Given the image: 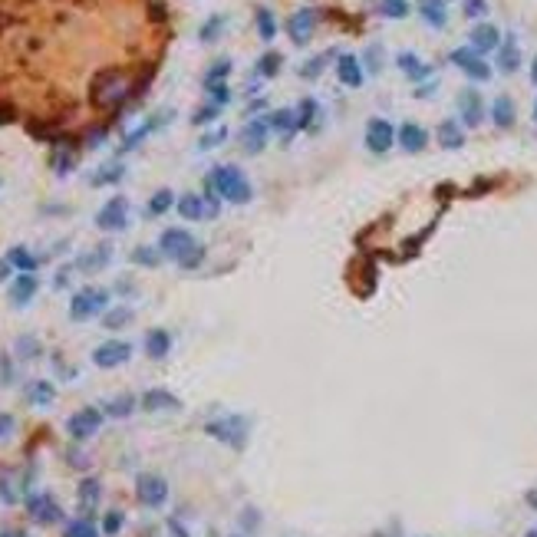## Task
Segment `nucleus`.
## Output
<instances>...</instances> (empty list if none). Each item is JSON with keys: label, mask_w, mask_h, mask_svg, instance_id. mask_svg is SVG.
<instances>
[{"label": "nucleus", "mask_w": 537, "mask_h": 537, "mask_svg": "<svg viewBox=\"0 0 537 537\" xmlns=\"http://www.w3.org/2000/svg\"><path fill=\"white\" fill-rule=\"evenodd\" d=\"M267 132H271L267 119H250V122L241 129V149L248 152V155L264 152V145H267Z\"/></svg>", "instance_id": "obj_14"}, {"label": "nucleus", "mask_w": 537, "mask_h": 537, "mask_svg": "<svg viewBox=\"0 0 537 537\" xmlns=\"http://www.w3.org/2000/svg\"><path fill=\"white\" fill-rule=\"evenodd\" d=\"M225 17H221V13H214L211 20H208V24L201 26V40H205V43H211V40H218V33H221V30H225Z\"/></svg>", "instance_id": "obj_44"}, {"label": "nucleus", "mask_w": 537, "mask_h": 537, "mask_svg": "<svg viewBox=\"0 0 537 537\" xmlns=\"http://www.w3.org/2000/svg\"><path fill=\"white\" fill-rule=\"evenodd\" d=\"M198 248L201 244L191 238V231H185V227H165L162 238H159L162 257H168V261H175V264H185Z\"/></svg>", "instance_id": "obj_4"}, {"label": "nucleus", "mask_w": 537, "mask_h": 537, "mask_svg": "<svg viewBox=\"0 0 537 537\" xmlns=\"http://www.w3.org/2000/svg\"><path fill=\"white\" fill-rule=\"evenodd\" d=\"M518 66H521V47L508 33V37H501V47H498V70L501 73H514Z\"/></svg>", "instance_id": "obj_21"}, {"label": "nucleus", "mask_w": 537, "mask_h": 537, "mask_svg": "<svg viewBox=\"0 0 537 537\" xmlns=\"http://www.w3.org/2000/svg\"><path fill=\"white\" fill-rule=\"evenodd\" d=\"M534 119H537V102H534Z\"/></svg>", "instance_id": "obj_58"}, {"label": "nucleus", "mask_w": 537, "mask_h": 537, "mask_svg": "<svg viewBox=\"0 0 537 537\" xmlns=\"http://www.w3.org/2000/svg\"><path fill=\"white\" fill-rule=\"evenodd\" d=\"M13 428H17V422H13V415L0 412V442H7V438L13 435Z\"/></svg>", "instance_id": "obj_52"}, {"label": "nucleus", "mask_w": 537, "mask_h": 537, "mask_svg": "<svg viewBox=\"0 0 537 537\" xmlns=\"http://www.w3.org/2000/svg\"><path fill=\"white\" fill-rule=\"evenodd\" d=\"M102 409H96V406H86V409H79V412H73L70 419H66V432H70V438H76V442H86V438H93L96 432L102 428Z\"/></svg>", "instance_id": "obj_6"}, {"label": "nucleus", "mask_w": 537, "mask_h": 537, "mask_svg": "<svg viewBox=\"0 0 537 537\" xmlns=\"http://www.w3.org/2000/svg\"><path fill=\"white\" fill-rule=\"evenodd\" d=\"M491 122L498 129H511L514 125V99L511 96H498L491 102Z\"/></svg>", "instance_id": "obj_28"}, {"label": "nucleus", "mask_w": 537, "mask_h": 537, "mask_svg": "<svg viewBox=\"0 0 537 537\" xmlns=\"http://www.w3.org/2000/svg\"><path fill=\"white\" fill-rule=\"evenodd\" d=\"M326 60H330V53H323V56H313L310 63H303V70H300V76H303V79H316V76L323 73Z\"/></svg>", "instance_id": "obj_46"}, {"label": "nucleus", "mask_w": 537, "mask_h": 537, "mask_svg": "<svg viewBox=\"0 0 537 537\" xmlns=\"http://www.w3.org/2000/svg\"><path fill=\"white\" fill-rule=\"evenodd\" d=\"M468 47H472L475 53H481V56H485V53H491V50L498 53L501 30H498V26H491V24H478L475 30L468 33Z\"/></svg>", "instance_id": "obj_16"}, {"label": "nucleus", "mask_w": 537, "mask_h": 537, "mask_svg": "<svg viewBox=\"0 0 537 537\" xmlns=\"http://www.w3.org/2000/svg\"><path fill=\"white\" fill-rule=\"evenodd\" d=\"M99 495H102V485L96 478H83V481H79V504H83L86 511H93V508L99 504Z\"/></svg>", "instance_id": "obj_30"}, {"label": "nucleus", "mask_w": 537, "mask_h": 537, "mask_svg": "<svg viewBox=\"0 0 537 537\" xmlns=\"http://www.w3.org/2000/svg\"><path fill=\"white\" fill-rule=\"evenodd\" d=\"M458 115L465 125H478L485 119V99L478 89H462L458 93Z\"/></svg>", "instance_id": "obj_15"}, {"label": "nucleus", "mask_w": 537, "mask_h": 537, "mask_svg": "<svg viewBox=\"0 0 537 537\" xmlns=\"http://www.w3.org/2000/svg\"><path fill=\"white\" fill-rule=\"evenodd\" d=\"M419 13H422V20L428 26H445L449 20V10H445V0H419Z\"/></svg>", "instance_id": "obj_27"}, {"label": "nucleus", "mask_w": 537, "mask_h": 537, "mask_svg": "<svg viewBox=\"0 0 537 537\" xmlns=\"http://www.w3.org/2000/svg\"><path fill=\"white\" fill-rule=\"evenodd\" d=\"M267 125L274 129V132H280V136L287 138L297 132V109H274V113L267 115Z\"/></svg>", "instance_id": "obj_25"}, {"label": "nucleus", "mask_w": 537, "mask_h": 537, "mask_svg": "<svg viewBox=\"0 0 537 537\" xmlns=\"http://www.w3.org/2000/svg\"><path fill=\"white\" fill-rule=\"evenodd\" d=\"M280 66H284V56L280 53H264L261 60H257V76H264V79H271V76L280 73Z\"/></svg>", "instance_id": "obj_35"}, {"label": "nucleus", "mask_w": 537, "mask_h": 537, "mask_svg": "<svg viewBox=\"0 0 537 537\" xmlns=\"http://www.w3.org/2000/svg\"><path fill=\"white\" fill-rule=\"evenodd\" d=\"M524 537H537V527H531V531H527V534Z\"/></svg>", "instance_id": "obj_56"}, {"label": "nucleus", "mask_w": 537, "mask_h": 537, "mask_svg": "<svg viewBox=\"0 0 537 537\" xmlns=\"http://www.w3.org/2000/svg\"><path fill=\"white\" fill-rule=\"evenodd\" d=\"M208 185L214 188L218 198L231 201V205H248L250 195H254L248 175L241 172L238 165H214L211 175H208Z\"/></svg>", "instance_id": "obj_1"}, {"label": "nucleus", "mask_w": 537, "mask_h": 537, "mask_svg": "<svg viewBox=\"0 0 537 537\" xmlns=\"http://www.w3.org/2000/svg\"><path fill=\"white\" fill-rule=\"evenodd\" d=\"M182 402L168 392V389H149L145 396H142V409L145 412H168V409H178Z\"/></svg>", "instance_id": "obj_22"}, {"label": "nucleus", "mask_w": 537, "mask_h": 537, "mask_svg": "<svg viewBox=\"0 0 537 537\" xmlns=\"http://www.w3.org/2000/svg\"><path fill=\"white\" fill-rule=\"evenodd\" d=\"M122 165H102L99 172H96V175H93V185H113V182H119V178H122Z\"/></svg>", "instance_id": "obj_41"}, {"label": "nucleus", "mask_w": 537, "mask_h": 537, "mask_svg": "<svg viewBox=\"0 0 537 537\" xmlns=\"http://www.w3.org/2000/svg\"><path fill=\"white\" fill-rule=\"evenodd\" d=\"M37 287H40V280L33 274H17L10 280V303L13 307H26L30 300L37 297Z\"/></svg>", "instance_id": "obj_17"}, {"label": "nucleus", "mask_w": 537, "mask_h": 537, "mask_svg": "<svg viewBox=\"0 0 537 537\" xmlns=\"http://www.w3.org/2000/svg\"><path fill=\"white\" fill-rule=\"evenodd\" d=\"M7 264H10V267H17L20 274H33V271L40 267V257H37V254H30L26 248H10Z\"/></svg>", "instance_id": "obj_29"}, {"label": "nucleus", "mask_w": 537, "mask_h": 537, "mask_svg": "<svg viewBox=\"0 0 537 537\" xmlns=\"http://www.w3.org/2000/svg\"><path fill=\"white\" fill-rule=\"evenodd\" d=\"M102 412L113 415V419H125V415L136 412V396H115V399H109L102 406Z\"/></svg>", "instance_id": "obj_32"}, {"label": "nucleus", "mask_w": 537, "mask_h": 537, "mask_svg": "<svg viewBox=\"0 0 537 537\" xmlns=\"http://www.w3.org/2000/svg\"><path fill=\"white\" fill-rule=\"evenodd\" d=\"M337 76L343 86H362V79H366V73H362V63L360 56H353V53H343L337 60Z\"/></svg>", "instance_id": "obj_18"}, {"label": "nucleus", "mask_w": 537, "mask_h": 537, "mask_svg": "<svg viewBox=\"0 0 537 537\" xmlns=\"http://www.w3.org/2000/svg\"><path fill=\"white\" fill-rule=\"evenodd\" d=\"M227 73H231V60H214L211 70L205 73V86H214V83H225Z\"/></svg>", "instance_id": "obj_40"}, {"label": "nucleus", "mask_w": 537, "mask_h": 537, "mask_svg": "<svg viewBox=\"0 0 537 537\" xmlns=\"http://www.w3.org/2000/svg\"><path fill=\"white\" fill-rule=\"evenodd\" d=\"M241 524H244V531H257V524H261V514L254 511V508H248V511L241 514Z\"/></svg>", "instance_id": "obj_53"}, {"label": "nucleus", "mask_w": 537, "mask_h": 537, "mask_svg": "<svg viewBox=\"0 0 537 537\" xmlns=\"http://www.w3.org/2000/svg\"><path fill=\"white\" fill-rule=\"evenodd\" d=\"M221 138H227V129H214V132H208V136L198 142V149H211V145H218Z\"/></svg>", "instance_id": "obj_51"}, {"label": "nucleus", "mask_w": 537, "mask_h": 537, "mask_svg": "<svg viewBox=\"0 0 537 537\" xmlns=\"http://www.w3.org/2000/svg\"><path fill=\"white\" fill-rule=\"evenodd\" d=\"M129 360H132V343H125V339H106L93 350V362L99 369H115V366H122Z\"/></svg>", "instance_id": "obj_8"}, {"label": "nucleus", "mask_w": 537, "mask_h": 537, "mask_svg": "<svg viewBox=\"0 0 537 537\" xmlns=\"http://www.w3.org/2000/svg\"><path fill=\"white\" fill-rule=\"evenodd\" d=\"M125 96H129V83H125V76L119 70H106V73L93 79V102L99 109H113Z\"/></svg>", "instance_id": "obj_2"}, {"label": "nucleus", "mask_w": 537, "mask_h": 537, "mask_svg": "<svg viewBox=\"0 0 537 537\" xmlns=\"http://www.w3.org/2000/svg\"><path fill=\"white\" fill-rule=\"evenodd\" d=\"M205 428H208V435H214L218 442H225V445H231V449H244L250 422L244 419V415H225V419H211Z\"/></svg>", "instance_id": "obj_5"}, {"label": "nucleus", "mask_w": 537, "mask_h": 537, "mask_svg": "<svg viewBox=\"0 0 537 537\" xmlns=\"http://www.w3.org/2000/svg\"><path fill=\"white\" fill-rule=\"evenodd\" d=\"M254 24H257V33H261V40H271L277 37V20H274V13L267 10V7H257L254 10Z\"/></svg>", "instance_id": "obj_33"}, {"label": "nucleus", "mask_w": 537, "mask_h": 537, "mask_svg": "<svg viewBox=\"0 0 537 537\" xmlns=\"http://www.w3.org/2000/svg\"><path fill=\"white\" fill-rule=\"evenodd\" d=\"M26 511H30V518L37 521V524H56L63 518L60 504L53 501V495H47V491H37V495H30L26 498Z\"/></svg>", "instance_id": "obj_12"}, {"label": "nucleus", "mask_w": 537, "mask_h": 537, "mask_svg": "<svg viewBox=\"0 0 537 537\" xmlns=\"http://www.w3.org/2000/svg\"><path fill=\"white\" fill-rule=\"evenodd\" d=\"M396 138H399V145L406 152H422L425 142H428V132H425L419 122H402L399 132H396Z\"/></svg>", "instance_id": "obj_19"}, {"label": "nucleus", "mask_w": 537, "mask_h": 537, "mask_svg": "<svg viewBox=\"0 0 537 537\" xmlns=\"http://www.w3.org/2000/svg\"><path fill=\"white\" fill-rule=\"evenodd\" d=\"M96 227H102V231H125L129 227V201L122 195L106 201L99 208V214H96Z\"/></svg>", "instance_id": "obj_10"}, {"label": "nucleus", "mask_w": 537, "mask_h": 537, "mask_svg": "<svg viewBox=\"0 0 537 537\" xmlns=\"http://www.w3.org/2000/svg\"><path fill=\"white\" fill-rule=\"evenodd\" d=\"M392 142H396V129H392V122H389V119L376 115V119H369V122H366V149H369V152L383 155V152L392 149Z\"/></svg>", "instance_id": "obj_11"}, {"label": "nucleus", "mask_w": 537, "mask_h": 537, "mask_svg": "<svg viewBox=\"0 0 537 537\" xmlns=\"http://www.w3.org/2000/svg\"><path fill=\"white\" fill-rule=\"evenodd\" d=\"M132 307H113V310L102 313V323H106V330H122V326L132 323Z\"/></svg>", "instance_id": "obj_34"}, {"label": "nucleus", "mask_w": 537, "mask_h": 537, "mask_svg": "<svg viewBox=\"0 0 537 537\" xmlns=\"http://www.w3.org/2000/svg\"><path fill=\"white\" fill-rule=\"evenodd\" d=\"M316 115H320V106L316 99H303L297 106V129H307V125L316 122Z\"/></svg>", "instance_id": "obj_37"}, {"label": "nucleus", "mask_w": 537, "mask_h": 537, "mask_svg": "<svg viewBox=\"0 0 537 537\" xmlns=\"http://www.w3.org/2000/svg\"><path fill=\"white\" fill-rule=\"evenodd\" d=\"M109 261H113V244H99V248H93L89 254H83V257L76 261V267L86 271V274H93V271H102Z\"/></svg>", "instance_id": "obj_24"}, {"label": "nucleus", "mask_w": 537, "mask_h": 537, "mask_svg": "<svg viewBox=\"0 0 537 537\" xmlns=\"http://www.w3.org/2000/svg\"><path fill=\"white\" fill-rule=\"evenodd\" d=\"M396 63H399L402 73L409 76V79H415V83H419V79H428V76H432V66H425V63L419 60L415 53H399V56H396Z\"/></svg>", "instance_id": "obj_26"}, {"label": "nucleus", "mask_w": 537, "mask_h": 537, "mask_svg": "<svg viewBox=\"0 0 537 537\" xmlns=\"http://www.w3.org/2000/svg\"><path fill=\"white\" fill-rule=\"evenodd\" d=\"M132 264H142V267H159L162 264V250H155V248H136L132 250Z\"/></svg>", "instance_id": "obj_39"}, {"label": "nucleus", "mask_w": 537, "mask_h": 537, "mask_svg": "<svg viewBox=\"0 0 537 537\" xmlns=\"http://www.w3.org/2000/svg\"><path fill=\"white\" fill-rule=\"evenodd\" d=\"M208 89V96H211V106H225V102H231V89H227V83H214V86H205Z\"/></svg>", "instance_id": "obj_48"}, {"label": "nucleus", "mask_w": 537, "mask_h": 537, "mask_svg": "<svg viewBox=\"0 0 537 537\" xmlns=\"http://www.w3.org/2000/svg\"><path fill=\"white\" fill-rule=\"evenodd\" d=\"M73 165H76V152L73 149H63V145H60V149H56V155H53V168H56L60 175H66Z\"/></svg>", "instance_id": "obj_43"}, {"label": "nucleus", "mask_w": 537, "mask_h": 537, "mask_svg": "<svg viewBox=\"0 0 537 537\" xmlns=\"http://www.w3.org/2000/svg\"><path fill=\"white\" fill-rule=\"evenodd\" d=\"M313 30H316V10H297L287 17V33L290 40L297 43V47H303V43H310Z\"/></svg>", "instance_id": "obj_13"}, {"label": "nucleus", "mask_w": 537, "mask_h": 537, "mask_svg": "<svg viewBox=\"0 0 537 537\" xmlns=\"http://www.w3.org/2000/svg\"><path fill=\"white\" fill-rule=\"evenodd\" d=\"M531 508H537V495H531Z\"/></svg>", "instance_id": "obj_57"}, {"label": "nucleus", "mask_w": 537, "mask_h": 537, "mask_svg": "<svg viewBox=\"0 0 537 537\" xmlns=\"http://www.w3.org/2000/svg\"><path fill=\"white\" fill-rule=\"evenodd\" d=\"M26 399L33 402V406H50L53 399H56V389H53V383H30L26 386Z\"/></svg>", "instance_id": "obj_31"}, {"label": "nucleus", "mask_w": 537, "mask_h": 537, "mask_svg": "<svg viewBox=\"0 0 537 537\" xmlns=\"http://www.w3.org/2000/svg\"><path fill=\"white\" fill-rule=\"evenodd\" d=\"M438 145L442 149H462L465 145V129L458 119H445V122H438Z\"/></svg>", "instance_id": "obj_23"}, {"label": "nucleus", "mask_w": 537, "mask_h": 537, "mask_svg": "<svg viewBox=\"0 0 537 537\" xmlns=\"http://www.w3.org/2000/svg\"><path fill=\"white\" fill-rule=\"evenodd\" d=\"M17 353H20L24 360H37L40 353H43V346H40L33 337H20L17 339Z\"/></svg>", "instance_id": "obj_45"}, {"label": "nucleus", "mask_w": 537, "mask_h": 537, "mask_svg": "<svg viewBox=\"0 0 537 537\" xmlns=\"http://www.w3.org/2000/svg\"><path fill=\"white\" fill-rule=\"evenodd\" d=\"M383 17H389V20H402L406 13H409V0H383Z\"/></svg>", "instance_id": "obj_42"}, {"label": "nucleus", "mask_w": 537, "mask_h": 537, "mask_svg": "<svg viewBox=\"0 0 537 537\" xmlns=\"http://www.w3.org/2000/svg\"><path fill=\"white\" fill-rule=\"evenodd\" d=\"M531 79L537 83V56H534V63H531Z\"/></svg>", "instance_id": "obj_55"}, {"label": "nucleus", "mask_w": 537, "mask_h": 537, "mask_svg": "<svg viewBox=\"0 0 537 537\" xmlns=\"http://www.w3.org/2000/svg\"><path fill=\"white\" fill-rule=\"evenodd\" d=\"M136 495L145 508H162L165 501H168V481L162 475H155V472H145L136 481Z\"/></svg>", "instance_id": "obj_7"}, {"label": "nucleus", "mask_w": 537, "mask_h": 537, "mask_svg": "<svg viewBox=\"0 0 537 537\" xmlns=\"http://www.w3.org/2000/svg\"><path fill=\"white\" fill-rule=\"evenodd\" d=\"M122 524H125L122 511H109V514H106V518H102V534L115 537V534H119V531H122Z\"/></svg>", "instance_id": "obj_47"}, {"label": "nucleus", "mask_w": 537, "mask_h": 537, "mask_svg": "<svg viewBox=\"0 0 537 537\" xmlns=\"http://www.w3.org/2000/svg\"><path fill=\"white\" fill-rule=\"evenodd\" d=\"M142 346H145V356H149V360H165V356L172 353V333H168V330H149Z\"/></svg>", "instance_id": "obj_20"}, {"label": "nucleus", "mask_w": 537, "mask_h": 537, "mask_svg": "<svg viewBox=\"0 0 537 537\" xmlns=\"http://www.w3.org/2000/svg\"><path fill=\"white\" fill-rule=\"evenodd\" d=\"M66 284H70V267H63L60 274H56V290H63Z\"/></svg>", "instance_id": "obj_54"}, {"label": "nucleus", "mask_w": 537, "mask_h": 537, "mask_svg": "<svg viewBox=\"0 0 537 537\" xmlns=\"http://www.w3.org/2000/svg\"><path fill=\"white\" fill-rule=\"evenodd\" d=\"M63 537H99V531H96V524H93V521H86V518H76V521H70V524L63 527Z\"/></svg>", "instance_id": "obj_36"}, {"label": "nucleus", "mask_w": 537, "mask_h": 537, "mask_svg": "<svg viewBox=\"0 0 537 537\" xmlns=\"http://www.w3.org/2000/svg\"><path fill=\"white\" fill-rule=\"evenodd\" d=\"M218 113H221L218 106H205V109H198V113L191 115V119H195V125H208L211 119H218Z\"/></svg>", "instance_id": "obj_50"}, {"label": "nucleus", "mask_w": 537, "mask_h": 537, "mask_svg": "<svg viewBox=\"0 0 537 537\" xmlns=\"http://www.w3.org/2000/svg\"><path fill=\"white\" fill-rule=\"evenodd\" d=\"M106 307H109V290L83 287V290H76L73 300H70V316H73L76 323H83V320H93V316L106 313Z\"/></svg>", "instance_id": "obj_3"}, {"label": "nucleus", "mask_w": 537, "mask_h": 537, "mask_svg": "<svg viewBox=\"0 0 537 537\" xmlns=\"http://www.w3.org/2000/svg\"><path fill=\"white\" fill-rule=\"evenodd\" d=\"M451 63L462 70L468 79H475V83H485L491 79V66L485 63L481 53H475L472 47H458V50H451Z\"/></svg>", "instance_id": "obj_9"}, {"label": "nucleus", "mask_w": 537, "mask_h": 537, "mask_svg": "<svg viewBox=\"0 0 537 537\" xmlns=\"http://www.w3.org/2000/svg\"><path fill=\"white\" fill-rule=\"evenodd\" d=\"M172 205H175V195H172L168 188H162V191H155L149 198V214H165Z\"/></svg>", "instance_id": "obj_38"}, {"label": "nucleus", "mask_w": 537, "mask_h": 537, "mask_svg": "<svg viewBox=\"0 0 537 537\" xmlns=\"http://www.w3.org/2000/svg\"><path fill=\"white\" fill-rule=\"evenodd\" d=\"M465 17H485L488 13V0H462Z\"/></svg>", "instance_id": "obj_49"}]
</instances>
